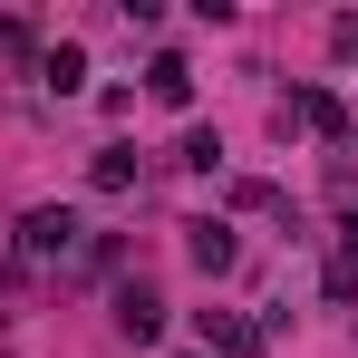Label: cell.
<instances>
[{
	"instance_id": "10",
	"label": "cell",
	"mask_w": 358,
	"mask_h": 358,
	"mask_svg": "<svg viewBox=\"0 0 358 358\" xmlns=\"http://www.w3.org/2000/svg\"><path fill=\"white\" fill-rule=\"evenodd\" d=\"M0 59H29V20H0Z\"/></svg>"
},
{
	"instance_id": "1",
	"label": "cell",
	"mask_w": 358,
	"mask_h": 358,
	"mask_svg": "<svg viewBox=\"0 0 358 358\" xmlns=\"http://www.w3.org/2000/svg\"><path fill=\"white\" fill-rule=\"evenodd\" d=\"M271 126L291 136V126H310V136H329V145H349V107L329 97V87H291L281 107H271Z\"/></svg>"
},
{
	"instance_id": "3",
	"label": "cell",
	"mask_w": 358,
	"mask_h": 358,
	"mask_svg": "<svg viewBox=\"0 0 358 358\" xmlns=\"http://www.w3.org/2000/svg\"><path fill=\"white\" fill-rule=\"evenodd\" d=\"M184 262H194L203 281H223V271H233V262H242V242H233V223H223V213H194V223H184Z\"/></svg>"
},
{
	"instance_id": "7",
	"label": "cell",
	"mask_w": 358,
	"mask_h": 358,
	"mask_svg": "<svg viewBox=\"0 0 358 358\" xmlns=\"http://www.w3.org/2000/svg\"><path fill=\"white\" fill-rule=\"evenodd\" d=\"M39 78H49L59 97H78V87H87V49H78V39H59V49L39 59Z\"/></svg>"
},
{
	"instance_id": "2",
	"label": "cell",
	"mask_w": 358,
	"mask_h": 358,
	"mask_svg": "<svg viewBox=\"0 0 358 358\" xmlns=\"http://www.w3.org/2000/svg\"><path fill=\"white\" fill-rule=\"evenodd\" d=\"M78 233H87V223H78L68 203H39V213H20V252H29V262H68V252H78Z\"/></svg>"
},
{
	"instance_id": "11",
	"label": "cell",
	"mask_w": 358,
	"mask_h": 358,
	"mask_svg": "<svg viewBox=\"0 0 358 358\" xmlns=\"http://www.w3.org/2000/svg\"><path fill=\"white\" fill-rule=\"evenodd\" d=\"M329 49H339V59H358V10H349V20H329Z\"/></svg>"
},
{
	"instance_id": "8",
	"label": "cell",
	"mask_w": 358,
	"mask_h": 358,
	"mask_svg": "<svg viewBox=\"0 0 358 358\" xmlns=\"http://www.w3.org/2000/svg\"><path fill=\"white\" fill-rule=\"evenodd\" d=\"M87 175H97V194H126V184H136V145H97Z\"/></svg>"
},
{
	"instance_id": "5",
	"label": "cell",
	"mask_w": 358,
	"mask_h": 358,
	"mask_svg": "<svg viewBox=\"0 0 358 358\" xmlns=\"http://www.w3.org/2000/svg\"><path fill=\"white\" fill-rule=\"evenodd\" d=\"M117 329L136 339V349H155V339H165V300L145 291V281H126V291H117Z\"/></svg>"
},
{
	"instance_id": "9",
	"label": "cell",
	"mask_w": 358,
	"mask_h": 358,
	"mask_svg": "<svg viewBox=\"0 0 358 358\" xmlns=\"http://www.w3.org/2000/svg\"><path fill=\"white\" fill-rule=\"evenodd\" d=\"M184 165H194V175H213V165H223V136H213V126H194V136H184Z\"/></svg>"
},
{
	"instance_id": "4",
	"label": "cell",
	"mask_w": 358,
	"mask_h": 358,
	"mask_svg": "<svg viewBox=\"0 0 358 358\" xmlns=\"http://www.w3.org/2000/svg\"><path fill=\"white\" fill-rule=\"evenodd\" d=\"M194 329L213 358H262V320H242V310H194Z\"/></svg>"
},
{
	"instance_id": "6",
	"label": "cell",
	"mask_w": 358,
	"mask_h": 358,
	"mask_svg": "<svg viewBox=\"0 0 358 358\" xmlns=\"http://www.w3.org/2000/svg\"><path fill=\"white\" fill-rule=\"evenodd\" d=\"M145 97H155V107H194V68H184L175 49H165V59L145 68Z\"/></svg>"
}]
</instances>
